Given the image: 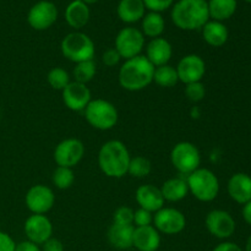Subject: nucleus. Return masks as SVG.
I'll return each instance as SVG.
<instances>
[{
    "mask_svg": "<svg viewBox=\"0 0 251 251\" xmlns=\"http://www.w3.org/2000/svg\"><path fill=\"white\" fill-rule=\"evenodd\" d=\"M154 66L145 55L127 59L119 70V83L124 90L136 92L153 82Z\"/></svg>",
    "mask_w": 251,
    "mask_h": 251,
    "instance_id": "nucleus-1",
    "label": "nucleus"
},
{
    "mask_svg": "<svg viewBox=\"0 0 251 251\" xmlns=\"http://www.w3.org/2000/svg\"><path fill=\"white\" fill-rule=\"evenodd\" d=\"M172 21L184 31L200 29L210 21L207 0H179L172 9Z\"/></svg>",
    "mask_w": 251,
    "mask_h": 251,
    "instance_id": "nucleus-2",
    "label": "nucleus"
},
{
    "mask_svg": "<svg viewBox=\"0 0 251 251\" xmlns=\"http://www.w3.org/2000/svg\"><path fill=\"white\" fill-rule=\"evenodd\" d=\"M130 159L129 150L119 140L107 141L98 152V166L109 178H123L127 174Z\"/></svg>",
    "mask_w": 251,
    "mask_h": 251,
    "instance_id": "nucleus-3",
    "label": "nucleus"
},
{
    "mask_svg": "<svg viewBox=\"0 0 251 251\" xmlns=\"http://www.w3.org/2000/svg\"><path fill=\"white\" fill-rule=\"evenodd\" d=\"M189 193L202 202H210L218 196L220 181L217 176L207 168H199L190 173L186 178Z\"/></svg>",
    "mask_w": 251,
    "mask_h": 251,
    "instance_id": "nucleus-4",
    "label": "nucleus"
},
{
    "mask_svg": "<svg viewBox=\"0 0 251 251\" xmlns=\"http://www.w3.org/2000/svg\"><path fill=\"white\" fill-rule=\"evenodd\" d=\"M60 49L63 55L75 64L93 60L95 58V43L82 32H71L66 34L61 41Z\"/></svg>",
    "mask_w": 251,
    "mask_h": 251,
    "instance_id": "nucleus-5",
    "label": "nucleus"
},
{
    "mask_svg": "<svg viewBox=\"0 0 251 251\" xmlns=\"http://www.w3.org/2000/svg\"><path fill=\"white\" fill-rule=\"evenodd\" d=\"M85 117L88 124L97 130H110L117 125L119 115L113 103L109 100H92L85 109Z\"/></svg>",
    "mask_w": 251,
    "mask_h": 251,
    "instance_id": "nucleus-6",
    "label": "nucleus"
},
{
    "mask_svg": "<svg viewBox=\"0 0 251 251\" xmlns=\"http://www.w3.org/2000/svg\"><path fill=\"white\" fill-rule=\"evenodd\" d=\"M171 162L181 174L189 176L200 168L201 154L198 147L188 141L176 144L171 152Z\"/></svg>",
    "mask_w": 251,
    "mask_h": 251,
    "instance_id": "nucleus-7",
    "label": "nucleus"
},
{
    "mask_svg": "<svg viewBox=\"0 0 251 251\" xmlns=\"http://www.w3.org/2000/svg\"><path fill=\"white\" fill-rule=\"evenodd\" d=\"M145 47V36L139 28L125 27L120 29L115 37V47L122 59H131L139 56Z\"/></svg>",
    "mask_w": 251,
    "mask_h": 251,
    "instance_id": "nucleus-8",
    "label": "nucleus"
},
{
    "mask_svg": "<svg viewBox=\"0 0 251 251\" xmlns=\"http://www.w3.org/2000/svg\"><path fill=\"white\" fill-rule=\"evenodd\" d=\"M186 226L185 216L173 207H162L153 215V227L167 235L179 234Z\"/></svg>",
    "mask_w": 251,
    "mask_h": 251,
    "instance_id": "nucleus-9",
    "label": "nucleus"
},
{
    "mask_svg": "<svg viewBox=\"0 0 251 251\" xmlns=\"http://www.w3.org/2000/svg\"><path fill=\"white\" fill-rule=\"evenodd\" d=\"M25 202L32 215H46L54 206L55 195L49 186L37 184L27 191Z\"/></svg>",
    "mask_w": 251,
    "mask_h": 251,
    "instance_id": "nucleus-10",
    "label": "nucleus"
},
{
    "mask_svg": "<svg viewBox=\"0 0 251 251\" xmlns=\"http://www.w3.org/2000/svg\"><path fill=\"white\" fill-rule=\"evenodd\" d=\"M58 19V9L51 1L41 0L29 9L27 22L36 31H44L53 26Z\"/></svg>",
    "mask_w": 251,
    "mask_h": 251,
    "instance_id": "nucleus-11",
    "label": "nucleus"
},
{
    "mask_svg": "<svg viewBox=\"0 0 251 251\" xmlns=\"http://www.w3.org/2000/svg\"><path fill=\"white\" fill-rule=\"evenodd\" d=\"M85 156V146L77 139L63 140L54 150V161L58 167L73 168Z\"/></svg>",
    "mask_w": 251,
    "mask_h": 251,
    "instance_id": "nucleus-12",
    "label": "nucleus"
},
{
    "mask_svg": "<svg viewBox=\"0 0 251 251\" xmlns=\"http://www.w3.org/2000/svg\"><path fill=\"white\" fill-rule=\"evenodd\" d=\"M205 225L211 235L218 239H228L235 232V221L229 212L212 210L205 218Z\"/></svg>",
    "mask_w": 251,
    "mask_h": 251,
    "instance_id": "nucleus-13",
    "label": "nucleus"
},
{
    "mask_svg": "<svg viewBox=\"0 0 251 251\" xmlns=\"http://www.w3.org/2000/svg\"><path fill=\"white\" fill-rule=\"evenodd\" d=\"M176 69L179 81L189 85V83L201 82L206 73V64L198 54H189L179 60Z\"/></svg>",
    "mask_w": 251,
    "mask_h": 251,
    "instance_id": "nucleus-14",
    "label": "nucleus"
},
{
    "mask_svg": "<svg viewBox=\"0 0 251 251\" xmlns=\"http://www.w3.org/2000/svg\"><path fill=\"white\" fill-rule=\"evenodd\" d=\"M25 234L27 240L42 245L53 235V225L46 215H31L25 222Z\"/></svg>",
    "mask_w": 251,
    "mask_h": 251,
    "instance_id": "nucleus-15",
    "label": "nucleus"
},
{
    "mask_svg": "<svg viewBox=\"0 0 251 251\" xmlns=\"http://www.w3.org/2000/svg\"><path fill=\"white\" fill-rule=\"evenodd\" d=\"M63 102L66 107L73 112H81L85 110L88 103L92 100L90 88L85 83L71 81L63 91H61Z\"/></svg>",
    "mask_w": 251,
    "mask_h": 251,
    "instance_id": "nucleus-16",
    "label": "nucleus"
},
{
    "mask_svg": "<svg viewBox=\"0 0 251 251\" xmlns=\"http://www.w3.org/2000/svg\"><path fill=\"white\" fill-rule=\"evenodd\" d=\"M136 202L139 203L140 208L150 211L152 213H156L157 211L164 207V199L161 193V189L152 184H145L137 188L136 194Z\"/></svg>",
    "mask_w": 251,
    "mask_h": 251,
    "instance_id": "nucleus-17",
    "label": "nucleus"
},
{
    "mask_svg": "<svg viewBox=\"0 0 251 251\" xmlns=\"http://www.w3.org/2000/svg\"><path fill=\"white\" fill-rule=\"evenodd\" d=\"M132 247L139 251H157L161 247V234L153 226L135 227Z\"/></svg>",
    "mask_w": 251,
    "mask_h": 251,
    "instance_id": "nucleus-18",
    "label": "nucleus"
},
{
    "mask_svg": "<svg viewBox=\"0 0 251 251\" xmlns=\"http://www.w3.org/2000/svg\"><path fill=\"white\" fill-rule=\"evenodd\" d=\"M172 55H173V47L166 38H162V37L153 38L147 44L145 56L149 59V61L154 68L167 65L172 59Z\"/></svg>",
    "mask_w": 251,
    "mask_h": 251,
    "instance_id": "nucleus-19",
    "label": "nucleus"
},
{
    "mask_svg": "<svg viewBox=\"0 0 251 251\" xmlns=\"http://www.w3.org/2000/svg\"><path fill=\"white\" fill-rule=\"evenodd\" d=\"M228 194L235 202L245 205L251 200V176L245 173H235L228 181Z\"/></svg>",
    "mask_w": 251,
    "mask_h": 251,
    "instance_id": "nucleus-20",
    "label": "nucleus"
},
{
    "mask_svg": "<svg viewBox=\"0 0 251 251\" xmlns=\"http://www.w3.org/2000/svg\"><path fill=\"white\" fill-rule=\"evenodd\" d=\"M90 7L82 0H73L65 10V20L70 27L80 29L90 21Z\"/></svg>",
    "mask_w": 251,
    "mask_h": 251,
    "instance_id": "nucleus-21",
    "label": "nucleus"
},
{
    "mask_svg": "<svg viewBox=\"0 0 251 251\" xmlns=\"http://www.w3.org/2000/svg\"><path fill=\"white\" fill-rule=\"evenodd\" d=\"M134 226H125L113 223L108 229V240L115 249L127 250L132 248Z\"/></svg>",
    "mask_w": 251,
    "mask_h": 251,
    "instance_id": "nucleus-22",
    "label": "nucleus"
},
{
    "mask_svg": "<svg viewBox=\"0 0 251 251\" xmlns=\"http://www.w3.org/2000/svg\"><path fill=\"white\" fill-rule=\"evenodd\" d=\"M145 10L142 0H120L117 7L118 16L125 24H135L144 19Z\"/></svg>",
    "mask_w": 251,
    "mask_h": 251,
    "instance_id": "nucleus-23",
    "label": "nucleus"
},
{
    "mask_svg": "<svg viewBox=\"0 0 251 251\" xmlns=\"http://www.w3.org/2000/svg\"><path fill=\"white\" fill-rule=\"evenodd\" d=\"M202 37L211 47H222L227 43L229 32L223 22L211 20L202 27Z\"/></svg>",
    "mask_w": 251,
    "mask_h": 251,
    "instance_id": "nucleus-24",
    "label": "nucleus"
},
{
    "mask_svg": "<svg viewBox=\"0 0 251 251\" xmlns=\"http://www.w3.org/2000/svg\"><path fill=\"white\" fill-rule=\"evenodd\" d=\"M159 189H161L164 201H169V202L181 201L189 194L188 183H186V179L183 178L168 179Z\"/></svg>",
    "mask_w": 251,
    "mask_h": 251,
    "instance_id": "nucleus-25",
    "label": "nucleus"
},
{
    "mask_svg": "<svg viewBox=\"0 0 251 251\" xmlns=\"http://www.w3.org/2000/svg\"><path fill=\"white\" fill-rule=\"evenodd\" d=\"M208 14L210 19L215 21H226L235 14L237 0H208Z\"/></svg>",
    "mask_w": 251,
    "mask_h": 251,
    "instance_id": "nucleus-26",
    "label": "nucleus"
},
{
    "mask_svg": "<svg viewBox=\"0 0 251 251\" xmlns=\"http://www.w3.org/2000/svg\"><path fill=\"white\" fill-rule=\"evenodd\" d=\"M166 28V22L159 12L150 11L142 19V33L150 38H158Z\"/></svg>",
    "mask_w": 251,
    "mask_h": 251,
    "instance_id": "nucleus-27",
    "label": "nucleus"
},
{
    "mask_svg": "<svg viewBox=\"0 0 251 251\" xmlns=\"http://www.w3.org/2000/svg\"><path fill=\"white\" fill-rule=\"evenodd\" d=\"M153 81L157 83V85L161 86V87H164V88L174 87V86L179 82L176 69L174 68V66L169 65V64L158 66V68H154Z\"/></svg>",
    "mask_w": 251,
    "mask_h": 251,
    "instance_id": "nucleus-28",
    "label": "nucleus"
},
{
    "mask_svg": "<svg viewBox=\"0 0 251 251\" xmlns=\"http://www.w3.org/2000/svg\"><path fill=\"white\" fill-rule=\"evenodd\" d=\"M97 73V66H96L95 60H87L77 63L74 68L73 75L75 77L76 82L85 83L87 85Z\"/></svg>",
    "mask_w": 251,
    "mask_h": 251,
    "instance_id": "nucleus-29",
    "label": "nucleus"
},
{
    "mask_svg": "<svg viewBox=\"0 0 251 251\" xmlns=\"http://www.w3.org/2000/svg\"><path fill=\"white\" fill-rule=\"evenodd\" d=\"M152 172V164L150 159L145 158V157L136 156L131 157L129 163V168H127V173L134 178H146L150 176Z\"/></svg>",
    "mask_w": 251,
    "mask_h": 251,
    "instance_id": "nucleus-30",
    "label": "nucleus"
},
{
    "mask_svg": "<svg viewBox=\"0 0 251 251\" xmlns=\"http://www.w3.org/2000/svg\"><path fill=\"white\" fill-rule=\"evenodd\" d=\"M51 181L54 185L60 190H66L70 188L75 181V174H74L73 168H66V167H58L54 171Z\"/></svg>",
    "mask_w": 251,
    "mask_h": 251,
    "instance_id": "nucleus-31",
    "label": "nucleus"
},
{
    "mask_svg": "<svg viewBox=\"0 0 251 251\" xmlns=\"http://www.w3.org/2000/svg\"><path fill=\"white\" fill-rule=\"evenodd\" d=\"M47 81H48L49 86L56 91H63L71 82L68 71L63 68H53L51 70H49L48 75H47Z\"/></svg>",
    "mask_w": 251,
    "mask_h": 251,
    "instance_id": "nucleus-32",
    "label": "nucleus"
},
{
    "mask_svg": "<svg viewBox=\"0 0 251 251\" xmlns=\"http://www.w3.org/2000/svg\"><path fill=\"white\" fill-rule=\"evenodd\" d=\"M134 212L135 211L127 206H120L115 210L114 215H113V223L134 226Z\"/></svg>",
    "mask_w": 251,
    "mask_h": 251,
    "instance_id": "nucleus-33",
    "label": "nucleus"
},
{
    "mask_svg": "<svg viewBox=\"0 0 251 251\" xmlns=\"http://www.w3.org/2000/svg\"><path fill=\"white\" fill-rule=\"evenodd\" d=\"M206 95L205 86L201 82H194L185 85V96L191 102H200Z\"/></svg>",
    "mask_w": 251,
    "mask_h": 251,
    "instance_id": "nucleus-34",
    "label": "nucleus"
},
{
    "mask_svg": "<svg viewBox=\"0 0 251 251\" xmlns=\"http://www.w3.org/2000/svg\"><path fill=\"white\" fill-rule=\"evenodd\" d=\"M153 225V213L139 208L134 212V227H146Z\"/></svg>",
    "mask_w": 251,
    "mask_h": 251,
    "instance_id": "nucleus-35",
    "label": "nucleus"
},
{
    "mask_svg": "<svg viewBox=\"0 0 251 251\" xmlns=\"http://www.w3.org/2000/svg\"><path fill=\"white\" fill-rule=\"evenodd\" d=\"M145 4V7L149 9L152 12H159L161 14L164 10L169 9L174 0H142Z\"/></svg>",
    "mask_w": 251,
    "mask_h": 251,
    "instance_id": "nucleus-36",
    "label": "nucleus"
},
{
    "mask_svg": "<svg viewBox=\"0 0 251 251\" xmlns=\"http://www.w3.org/2000/svg\"><path fill=\"white\" fill-rule=\"evenodd\" d=\"M122 60V56L118 53L115 48H110L108 50H105L102 55V61L105 66H109V68H113V66L118 65L119 61Z\"/></svg>",
    "mask_w": 251,
    "mask_h": 251,
    "instance_id": "nucleus-37",
    "label": "nucleus"
},
{
    "mask_svg": "<svg viewBox=\"0 0 251 251\" xmlns=\"http://www.w3.org/2000/svg\"><path fill=\"white\" fill-rule=\"evenodd\" d=\"M16 243L6 233L0 230V251H15Z\"/></svg>",
    "mask_w": 251,
    "mask_h": 251,
    "instance_id": "nucleus-38",
    "label": "nucleus"
},
{
    "mask_svg": "<svg viewBox=\"0 0 251 251\" xmlns=\"http://www.w3.org/2000/svg\"><path fill=\"white\" fill-rule=\"evenodd\" d=\"M42 251H64V244L59 239L51 237L42 244Z\"/></svg>",
    "mask_w": 251,
    "mask_h": 251,
    "instance_id": "nucleus-39",
    "label": "nucleus"
},
{
    "mask_svg": "<svg viewBox=\"0 0 251 251\" xmlns=\"http://www.w3.org/2000/svg\"><path fill=\"white\" fill-rule=\"evenodd\" d=\"M212 251H243L238 244L232 242H223L218 244Z\"/></svg>",
    "mask_w": 251,
    "mask_h": 251,
    "instance_id": "nucleus-40",
    "label": "nucleus"
},
{
    "mask_svg": "<svg viewBox=\"0 0 251 251\" xmlns=\"http://www.w3.org/2000/svg\"><path fill=\"white\" fill-rule=\"evenodd\" d=\"M15 251H42V250L39 249V247L37 244L26 240V242H21L19 243V244H16Z\"/></svg>",
    "mask_w": 251,
    "mask_h": 251,
    "instance_id": "nucleus-41",
    "label": "nucleus"
},
{
    "mask_svg": "<svg viewBox=\"0 0 251 251\" xmlns=\"http://www.w3.org/2000/svg\"><path fill=\"white\" fill-rule=\"evenodd\" d=\"M243 218H244L245 222L248 223V225L251 226V200L249 202H247L244 205V207H243Z\"/></svg>",
    "mask_w": 251,
    "mask_h": 251,
    "instance_id": "nucleus-42",
    "label": "nucleus"
},
{
    "mask_svg": "<svg viewBox=\"0 0 251 251\" xmlns=\"http://www.w3.org/2000/svg\"><path fill=\"white\" fill-rule=\"evenodd\" d=\"M245 251H251V235L248 238L247 245H245Z\"/></svg>",
    "mask_w": 251,
    "mask_h": 251,
    "instance_id": "nucleus-43",
    "label": "nucleus"
},
{
    "mask_svg": "<svg viewBox=\"0 0 251 251\" xmlns=\"http://www.w3.org/2000/svg\"><path fill=\"white\" fill-rule=\"evenodd\" d=\"M83 2H85V4H96V2L97 1H100V0H82Z\"/></svg>",
    "mask_w": 251,
    "mask_h": 251,
    "instance_id": "nucleus-44",
    "label": "nucleus"
},
{
    "mask_svg": "<svg viewBox=\"0 0 251 251\" xmlns=\"http://www.w3.org/2000/svg\"><path fill=\"white\" fill-rule=\"evenodd\" d=\"M244 1H247V2H251V0H244Z\"/></svg>",
    "mask_w": 251,
    "mask_h": 251,
    "instance_id": "nucleus-45",
    "label": "nucleus"
},
{
    "mask_svg": "<svg viewBox=\"0 0 251 251\" xmlns=\"http://www.w3.org/2000/svg\"><path fill=\"white\" fill-rule=\"evenodd\" d=\"M0 114H1V113H0Z\"/></svg>",
    "mask_w": 251,
    "mask_h": 251,
    "instance_id": "nucleus-46",
    "label": "nucleus"
},
{
    "mask_svg": "<svg viewBox=\"0 0 251 251\" xmlns=\"http://www.w3.org/2000/svg\"></svg>",
    "mask_w": 251,
    "mask_h": 251,
    "instance_id": "nucleus-47",
    "label": "nucleus"
}]
</instances>
